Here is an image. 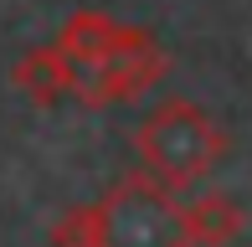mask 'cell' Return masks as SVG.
I'll return each instance as SVG.
<instances>
[{
    "label": "cell",
    "instance_id": "1",
    "mask_svg": "<svg viewBox=\"0 0 252 247\" xmlns=\"http://www.w3.org/2000/svg\"><path fill=\"white\" fill-rule=\"evenodd\" d=\"M226 154H232V134L196 98H159L134 124V160L170 196L201 185Z\"/></svg>",
    "mask_w": 252,
    "mask_h": 247
},
{
    "label": "cell",
    "instance_id": "2",
    "mask_svg": "<svg viewBox=\"0 0 252 247\" xmlns=\"http://www.w3.org/2000/svg\"><path fill=\"white\" fill-rule=\"evenodd\" d=\"M98 221H103V247H186L175 221V196L155 185L144 170L124 175L98 201Z\"/></svg>",
    "mask_w": 252,
    "mask_h": 247
},
{
    "label": "cell",
    "instance_id": "3",
    "mask_svg": "<svg viewBox=\"0 0 252 247\" xmlns=\"http://www.w3.org/2000/svg\"><path fill=\"white\" fill-rule=\"evenodd\" d=\"M165 72H170L165 47H159L155 31H144L134 47H124V52H119V57L98 62L93 72H77L72 98H77L83 108H93V114H98V108H119V103H134V98H144Z\"/></svg>",
    "mask_w": 252,
    "mask_h": 247
},
{
    "label": "cell",
    "instance_id": "4",
    "mask_svg": "<svg viewBox=\"0 0 252 247\" xmlns=\"http://www.w3.org/2000/svg\"><path fill=\"white\" fill-rule=\"evenodd\" d=\"M150 26H129V21H119V16H108V10H72V16L62 21V31H57V47H62V57L77 67V72H93L98 62H108V57H119L124 47H134V41L144 36Z\"/></svg>",
    "mask_w": 252,
    "mask_h": 247
},
{
    "label": "cell",
    "instance_id": "5",
    "mask_svg": "<svg viewBox=\"0 0 252 247\" xmlns=\"http://www.w3.org/2000/svg\"><path fill=\"white\" fill-rule=\"evenodd\" d=\"M175 221L186 247H232L247 227V211L232 190H201V196L175 201Z\"/></svg>",
    "mask_w": 252,
    "mask_h": 247
},
{
    "label": "cell",
    "instance_id": "6",
    "mask_svg": "<svg viewBox=\"0 0 252 247\" xmlns=\"http://www.w3.org/2000/svg\"><path fill=\"white\" fill-rule=\"evenodd\" d=\"M10 83L21 88V98H26L31 108H57L72 98L77 88V67L62 57V47L47 41V47H31L26 57L10 67Z\"/></svg>",
    "mask_w": 252,
    "mask_h": 247
},
{
    "label": "cell",
    "instance_id": "7",
    "mask_svg": "<svg viewBox=\"0 0 252 247\" xmlns=\"http://www.w3.org/2000/svg\"><path fill=\"white\" fill-rule=\"evenodd\" d=\"M52 247H103V221H98V201L88 206H67L52 221Z\"/></svg>",
    "mask_w": 252,
    "mask_h": 247
}]
</instances>
